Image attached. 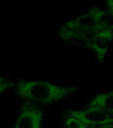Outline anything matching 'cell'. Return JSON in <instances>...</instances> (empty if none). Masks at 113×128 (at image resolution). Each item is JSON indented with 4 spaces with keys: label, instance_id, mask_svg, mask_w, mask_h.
I'll return each mask as SVG.
<instances>
[{
    "label": "cell",
    "instance_id": "1",
    "mask_svg": "<svg viewBox=\"0 0 113 128\" xmlns=\"http://www.w3.org/2000/svg\"><path fill=\"white\" fill-rule=\"evenodd\" d=\"M15 84V92L20 97L41 104L58 102L79 89L76 87L61 86L44 80H19Z\"/></svg>",
    "mask_w": 113,
    "mask_h": 128
},
{
    "label": "cell",
    "instance_id": "2",
    "mask_svg": "<svg viewBox=\"0 0 113 128\" xmlns=\"http://www.w3.org/2000/svg\"><path fill=\"white\" fill-rule=\"evenodd\" d=\"M84 36L89 49L94 52L100 62L103 61L113 40V31L100 29L86 32Z\"/></svg>",
    "mask_w": 113,
    "mask_h": 128
},
{
    "label": "cell",
    "instance_id": "3",
    "mask_svg": "<svg viewBox=\"0 0 113 128\" xmlns=\"http://www.w3.org/2000/svg\"><path fill=\"white\" fill-rule=\"evenodd\" d=\"M68 112L88 127L98 128L113 122V116L96 106H89V108L83 110H70Z\"/></svg>",
    "mask_w": 113,
    "mask_h": 128
},
{
    "label": "cell",
    "instance_id": "4",
    "mask_svg": "<svg viewBox=\"0 0 113 128\" xmlns=\"http://www.w3.org/2000/svg\"><path fill=\"white\" fill-rule=\"evenodd\" d=\"M43 116L41 109L26 102L21 106L13 128H41Z\"/></svg>",
    "mask_w": 113,
    "mask_h": 128
},
{
    "label": "cell",
    "instance_id": "5",
    "mask_svg": "<svg viewBox=\"0 0 113 128\" xmlns=\"http://www.w3.org/2000/svg\"><path fill=\"white\" fill-rule=\"evenodd\" d=\"M62 26L69 30L82 32L103 29L87 13L67 21Z\"/></svg>",
    "mask_w": 113,
    "mask_h": 128
},
{
    "label": "cell",
    "instance_id": "6",
    "mask_svg": "<svg viewBox=\"0 0 113 128\" xmlns=\"http://www.w3.org/2000/svg\"><path fill=\"white\" fill-rule=\"evenodd\" d=\"M87 13L102 28L113 31V12L98 7L91 8Z\"/></svg>",
    "mask_w": 113,
    "mask_h": 128
},
{
    "label": "cell",
    "instance_id": "7",
    "mask_svg": "<svg viewBox=\"0 0 113 128\" xmlns=\"http://www.w3.org/2000/svg\"><path fill=\"white\" fill-rule=\"evenodd\" d=\"M88 106L99 107L113 116V90L96 95L91 100Z\"/></svg>",
    "mask_w": 113,
    "mask_h": 128
},
{
    "label": "cell",
    "instance_id": "8",
    "mask_svg": "<svg viewBox=\"0 0 113 128\" xmlns=\"http://www.w3.org/2000/svg\"><path fill=\"white\" fill-rule=\"evenodd\" d=\"M66 128H87L88 126L83 124L74 117L68 114L65 120Z\"/></svg>",
    "mask_w": 113,
    "mask_h": 128
},
{
    "label": "cell",
    "instance_id": "9",
    "mask_svg": "<svg viewBox=\"0 0 113 128\" xmlns=\"http://www.w3.org/2000/svg\"><path fill=\"white\" fill-rule=\"evenodd\" d=\"M15 83L13 82L9 81L8 80L6 81L0 82V94L5 91L6 89L13 87L14 85H15Z\"/></svg>",
    "mask_w": 113,
    "mask_h": 128
},
{
    "label": "cell",
    "instance_id": "10",
    "mask_svg": "<svg viewBox=\"0 0 113 128\" xmlns=\"http://www.w3.org/2000/svg\"><path fill=\"white\" fill-rule=\"evenodd\" d=\"M107 10L113 12V0H108L106 1Z\"/></svg>",
    "mask_w": 113,
    "mask_h": 128
},
{
    "label": "cell",
    "instance_id": "11",
    "mask_svg": "<svg viewBox=\"0 0 113 128\" xmlns=\"http://www.w3.org/2000/svg\"><path fill=\"white\" fill-rule=\"evenodd\" d=\"M98 128H113V122H109L108 124L102 125Z\"/></svg>",
    "mask_w": 113,
    "mask_h": 128
},
{
    "label": "cell",
    "instance_id": "12",
    "mask_svg": "<svg viewBox=\"0 0 113 128\" xmlns=\"http://www.w3.org/2000/svg\"><path fill=\"white\" fill-rule=\"evenodd\" d=\"M7 80L8 79L6 78H5V77H2V76H0V82L6 81V80Z\"/></svg>",
    "mask_w": 113,
    "mask_h": 128
},
{
    "label": "cell",
    "instance_id": "13",
    "mask_svg": "<svg viewBox=\"0 0 113 128\" xmlns=\"http://www.w3.org/2000/svg\"></svg>",
    "mask_w": 113,
    "mask_h": 128
}]
</instances>
